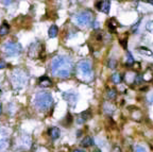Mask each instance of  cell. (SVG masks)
Segmentation results:
<instances>
[{
    "instance_id": "cell-1",
    "label": "cell",
    "mask_w": 153,
    "mask_h": 152,
    "mask_svg": "<svg viewBox=\"0 0 153 152\" xmlns=\"http://www.w3.org/2000/svg\"><path fill=\"white\" fill-rule=\"evenodd\" d=\"M73 69V63L70 58L65 56H58L51 62V73L60 78L70 77Z\"/></svg>"
},
{
    "instance_id": "cell-2",
    "label": "cell",
    "mask_w": 153,
    "mask_h": 152,
    "mask_svg": "<svg viewBox=\"0 0 153 152\" xmlns=\"http://www.w3.org/2000/svg\"><path fill=\"white\" fill-rule=\"evenodd\" d=\"M35 105H36L37 109H39L41 111H46L52 105V96H51L49 93L47 92H41L35 96Z\"/></svg>"
},
{
    "instance_id": "cell-3",
    "label": "cell",
    "mask_w": 153,
    "mask_h": 152,
    "mask_svg": "<svg viewBox=\"0 0 153 152\" xmlns=\"http://www.w3.org/2000/svg\"><path fill=\"white\" fill-rule=\"evenodd\" d=\"M77 70H78V75L83 81H90L94 77L92 73V65L88 61L82 60L80 61L77 65Z\"/></svg>"
},
{
    "instance_id": "cell-4",
    "label": "cell",
    "mask_w": 153,
    "mask_h": 152,
    "mask_svg": "<svg viewBox=\"0 0 153 152\" xmlns=\"http://www.w3.org/2000/svg\"><path fill=\"white\" fill-rule=\"evenodd\" d=\"M11 81L15 88H21L28 83V75L22 69H15L12 73Z\"/></svg>"
},
{
    "instance_id": "cell-5",
    "label": "cell",
    "mask_w": 153,
    "mask_h": 152,
    "mask_svg": "<svg viewBox=\"0 0 153 152\" xmlns=\"http://www.w3.org/2000/svg\"><path fill=\"white\" fill-rule=\"evenodd\" d=\"M73 22L79 27H87L92 22V13L90 11H82L73 17Z\"/></svg>"
},
{
    "instance_id": "cell-6",
    "label": "cell",
    "mask_w": 153,
    "mask_h": 152,
    "mask_svg": "<svg viewBox=\"0 0 153 152\" xmlns=\"http://www.w3.org/2000/svg\"><path fill=\"white\" fill-rule=\"evenodd\" d=\"M2 51L7 56H14L21 53L22 47L19 43H16V42H7L2 45Z\"/></svg>"
},
{
    "instance_id": "cell-7",
    "label": "cell",
    "mask_w": 153,
    "mask_h": 152,
    "mask_svg": "<svg viewBox=\"0 0 153 152\" xmlns=\"http://www.w3.org/2000/svg\"><path fill=\"white\" fill-rule=\"evenodd\" d=\"M7 145H9V135L7 131L0 129V151L7 149Z\"/></svg>"
},
{
    "instance_id": "cell-8",
    "label": "cell",
    "mask_w": 153,
    "mask_h": 152,
    "mask_svg": "<svg viewBox=\"0 0 153 152\" xmlns=\"http://www.w3.org/2000/svg\"><path fill=\"white\" fill-rule=\"evenodd\" d=\"M64 98L68 102L69 105H75L78 100V94H75V92H67L64 93Z\"/></svg>"
},
{
    "instance_id": "cell-9",
    "label": "cell",
    "mask_w": 153,
    "mask_h": 152,
    "mask_svg": "<svg viewBox=\"0 0 153 152\" xmlns=\"http://www.w3.org/2000/svg\"><path fill=\"white\" fill-rule=\"evenodd\" d=\"M19 146L21 149H29L31 146V137L29 135H22L19 138Z\"/></svg>"
},
{
    "instance_id": "cell-10",
    "label": "cell",
    "mask_w": 153,
    "mask_h": 152,
    "mask_svg": "<svg viewBox=\"0 0 153 152\" xmlns=\"http://www.w3.org/2000/svg\"><path fill=\"white\" fill-rule=\"evenodd\" d=\"M39 45H41L39 43H35V44H32V45H31V47H30L29 54H31L32 52H34V54L32 56V58H37V56H41V48H37Z\"/></svg>"
},
{
    "instance_id": "cell-11",
    "label": "cell",
    "mask_w": 153,
    "mask_h": 152,
    "mask_svg": "<svg viewBox=\"0 0 153 152\" xmlns=\"http://www.w3.org/2000/svg\"><path fill=\"white\" fill-rule=\"evenodd\" d=\"M109 7H111V3H109V0H105V1H102V2L97 3V7L100 11H102L103 13H109Z\"/></svg>"
},
{
    "instance_id": "cell-12",
    "label": "cell",
    "mask_w": 153,
    "mask_h": 152,
    "mask_svg": "<svg viewBox=\"0 0 153 152\" xmlns=\"http://www.w3.org/2000/svg\"><path fill=\"white\" fill-rule=\"evenodd\" d=\"M49 135H50V137L52 138V139H56V138L60 137V134H61V132H60V129L58 128V127H52V128L49 129L48 131Z\"/></svg>"
},
{
    "instance_id": "cell-13",
    "label": "cell",
    "mask_w": 153,
    "mask_h": 152,
    "mask_svg": "<svg viewBox=\"0 0 153 152\" xmlns=\"http://www.w3.org/2000/svg\"><path fill=\"white\" fill-rule=\"evenodd\" d=\"M39 85L41 87H49L52 85V82L48 77H41L39 78Z\"/></svg>"
},
{
    "instance_id": "cell-14",
    "label": "cell",
    "mask_w": 153,
    "mask_h": 152,
    "mask_svg": "<svg viewBox=\"0 0 153 152\" xmlns=\"http://www.w3.org/2000/svg\"><path fill=\"white\" fill-rule=\"evenodd\" d=\"M103 110H104V112L106 114H113L115 111V106L111 102H105L103 104Z\"/></svg>"
},
{
    "instance_id": "cell-15",
    "label": "cell",
    "mask_w": 153,
    "mask_h": 152,
    "mask_svg": "<svg viewBox=\"0 0 153 152\" xmlns=\"http://www.w3.org/2000/svg\"><path fill=\"white\" fill-rule=\"evenodd\" d=\"M81 145H82L83 147H85V148L90 147V146L94 145V139H92V138L90 137V136H86V137H85L84 139L82 140Z\"/></svg>"
},
{
    "instance_id": "cell-16",
    "label": "cell",
    "mask_w": 153,
    "mask_h": 152,
    "mask_svg": "<svg viewBox=\"0 0 153 152\" xmlns=\"http://www.w3.org/2000/svg\"><path fill=\"white\" fill-rule=\"evenodd\" d=\"M49 37H51V39H54V37L58 35V28L56 26H51L50 29H49Z\"/></svg>"
},
{
    "instance_id": "cell-17",
    "label": "cell",
    "mask_w": 153,
    "mask_h": 152,
    "mask_svg": "<svg viewBox=\"0 0 153 152\" xmlns=\"http://www.w3.org/2000/svg\"><path fill=\"white\" fill-rule=\"evenodd\" d=\"M9 30H10V27H9V24H7V22H3L2 26L0 27V35H1V36H3V35L7 34V33H9Z\"/></svg>"
},
{
    "instance_id": "cell-18",
    "label": "cell",
    "mask_w": 153,
    "mask_h": 152,
    "mask_svg": "<svg viewBox=\"0 0 153 152\" xmlns=\"http://www.w3.org/2000/svg\"><path fill=\"white\" fill-rule=\"evenodd\" d=\"M112 81L115 83V84H120L122 81V77L120 73H114L112 76Z\"/></svg>"
},
{
    "instance_id": "cell-19",
    "label": "cell",
    "mask_w": 153,
    "mask_h": 152,
    "mask_svg": "<svg viewBox=\"0 0 153 152\" xmlns=\"http://www.w3.org/2000/svg\"><path fill=\"white\" fill-rule=\"evenodd\" d=\"M80 120H79V122H84V121H86V120H88V119L90 118V113L88 111H86V112H83L82 114H81V116H80Z\"/></svg>"
},
{
    "instance_id": "cell-20",
    "label": "cell",
    "mask_w": 153,
    "mask_h": 152,
    "mask_svg": "<svg viewBox=\"0 0 153 152\" xmlns=\"http://www.w3.org/2000/svg\"><path fill=\"white\" fill-rule=\"evenodd\" d=\"M117 97V92H116V89L114 88H111L107 90V98L111 100H114L115 98Z\"/></svg>"
},
{
    "instance_id": "cell-21",
    "label": "cell",
    "mask_w": 153,
    "mask_h": 152,
    "mask_svg": "<svg viewBox=\"0 0 153 152\" xmlns=\"http://www.w3.org/2000/svg\"><path fill=\"white\" fill-rule=\"evenodd\" d=\"M137 50H138V52L146 54V56H152V51L150 49L146 48V47H139V48H137Z\"/></svg>"
},
{
    "instance_id": "cell-22",
    "label": "cell",
    "mask_w": 153,
    "mask_h": 152,
    "mask_svg": "<svg viewBox=\"0 0 153 152\" xmlns=\"http://www.w3.org/2000/svg\"><path fill=\"white\" fill-rule=\"evenodd\" d=\"M134 64V59L132 56V54L130 52L126 53V65L128 66H131Z\"/></svg>"
},
{
    "instance_id": "cell-23",
    "label": "cell",
    "mask_w": 153,
    "mask_h": 152,
    "mask_svg": "<svg viewBox=\"0 0 153 152\" xmlns=\"http://www.w3.org/2000/svg\"><path fill=\"white\" fill-rule=\"evenodd\" d=\"M116 27H117V22H115V19L109 20V31H111V32H115V30H116Z\"/></svg>"
},
{
    "instance_id": "cell-24",
    "label": "cell",
    "mask_w": 153,
    "mask_h": 152,
    "mask_svg": "<svg viewBox=\"0 0 153 152\" xmlns=\"http://www.w3.org/2000/svg\"><path fill=\"white\" fill-rule=\"evenodd\" d=\"M134 151L135 152H147V150L143 147V146H139V145H136L134 147Z\"/></svg>"
},
{
    "instance_id": "cell-25",
    "label": "cell",
    "mask_w": 153,
    "mask_h": 152,
    "mask_svg": "<svg viewBox=\"0 0 153 152\" xmlns=\"http://www.w3.org/2000/svg\"><path fill=\"white\" fill-rule=\"evenodd\" d=\"M109 67L113 68V69H114V68H116V61L113 60V59H111V60H109Z\"/></svg>"
},
{
    "instance_id": "cell-26",
    "label": "cell",
    "mask_w": 153,
    "mask_h": 152,
    "mask_svg": "<svg viewBox=\"0 0 153 152\" xmlns=\"http://www.w3.org/2000/svg\"><path fill=\"white\" fill-rule=\"evenodd\" d=\"M146 28H147V30H148V31L153 32V20H151V22H149L148 24H147Z\"/></svg>"
},
{
    "instance_id": "cell-27",
    "label": "cell",
    "mask_w": 153,
    "mask_h": 152,
    "mask_svg": "<svg viewBox=\"0 0 153 152\" xmlns=\"http://www.w3.org/2000/svg\"><path fill=\"white\" fill-rule=\"evenodd\" d=\"M0 1H1L3 4H10V3H12L15 0H0Z\"/></svg>"
},
{
    "instance_id": "cell-28",
    "label": "cell",
    "mask_w": 153,
    "mask_h": 152,
    "mask_svg": "<svg viewBox=\"0 0 153 152\" xmlns=\"http://www.w3.org/2000/svg\"><path fill=\"white\" fill-rule=\"evenodd\" d=\"M112 152H121V149H120V147H119V146H115V147L113 148Z\"/></svg>"
},
{
    "instance_id": "cell-29",
    "label": "cell",
    "mask_w": 153,
    "mask_h": 152,
    "mask_svg": "<svg viewBox=\"0 0 153 152\" xmlns=\"http://www.w3.org/2000/svg\"><path fill=\"white\" fill-rule=\"evenodd\" d=\"M7 67V64L3 62V61H0V69H2V68Z\"/></svg>"
},
{
    "instance_id": "cell-30",
    "label": "cell",
    "mask_w": 153,
    "mask_h": 152,
    "mask_svg": "<svg viewBox=\"0 0 153 152\" xmlns=\"http://www.w3.org/2000/svg\"><path fill=\"white\" fill-rule=\"evenodd\" d=\"M149 100H150L151 102H153V93L149 96Z\"/></svg>"
},
{
    "instance_id": "cell-31",
    "label": "cell",
    "mask_w": 153,
    "mask_h": 152,
    "mask_svg": "<svg viewBox=\"0 0 153 152\" xmlns=\"http://www.w3.org/2000/svg\"><path fill=\"white\" fill-rule=\"evenodd\" d=\"M73 152H85L84 150H82V149H75Z\"/></svg>"
},
{
    "instance_id": "cell-32",
    "label": "cell",
    "mask_w": 153,
    "mask_h": 152,
    "mask_svg": "<svg viewBox=\"0 0 153 152\" xmlns=\"http://www.w3.org/2000/svg\"><path fill=\"white\" fill-rule=\"evenodd\" d=\"M2 114V104H1V102H0V115Z\"/></svg>"
},
{
    "instance_id": "cell-33",
    "label": "cell",
    "mask_w": 153,
    "mask_h": 152,
    "mask_svg": "<svg viewBox=\"0 0 153 152\" xmlns=\"http://www.w3.org/2000/svg\"><path fill=\"white\" fill-rule=\"evenodd\" d=\"M147 2L151 3V4H153V0H147Z\"/></svg>"
},
{
    "instance_id": "cell-34",
    "label": "cell",
    "mask_w": 153,
    "mask_h": 152,
    "mask_svg": "<svg viewBox=\"0 0 153 152\" xmlns=\"http://www.w3.org/2000/svg\"><path fill=\"white\" fill-rule=\"evenodd\" d=\"M94 152H100L99 150H96V151H94Z\"/></svg>"
}]
</instances>
